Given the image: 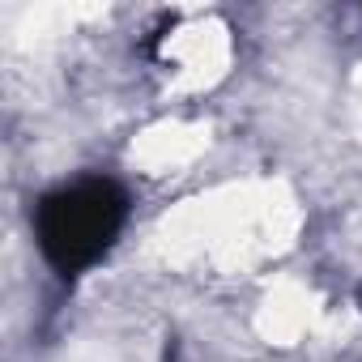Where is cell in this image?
Segmentation results:
<instances>
[{
  "label": "cell",
  "instance_id": "cell-1",
  "mask_svg": "<svg viewBox=\"0 0 362 362\" xmlns=\"http://www.w3.org/2000/svg\"><path fill=\"white\" fill-rule=\"evenodd\" d=\"M128 222V197L111 179H77L43 197L35 214V239L52 269L86 273L94 269Z\"/></svg>",
  "mask_w": 362,
  "mask_h": 362
}]
</instances>
